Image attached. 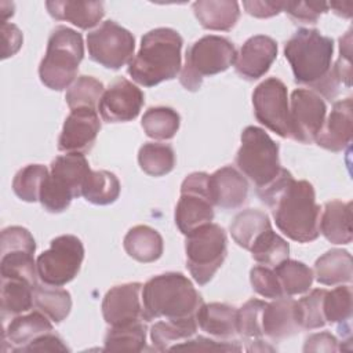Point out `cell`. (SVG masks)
<instances>
[{
  "mask_svg": "<svg viewBox=\"0 0 353 353\" xmlns=\"http://www.w3.org/2000/svg\"><path fill=\"white\" fill-rule=\"evenodd\" d=\"M270 210L276 226L288 239L298 243L314 241L319 234L320 205L310 182L296 181L283 168L277 179L266 189L256 192Z\"/></svg>",
  "mask_w": 353,
  "mask_h": 353,
  "instance_id": "obj_1",
  "label": "cell"
},
{
  "mask_svg": "<svg viewBox=\"0 0 353 353\" xmlns=\"http://www.w3.org/2000/svg\"><path fill=\"white\" fill-rule=\"evenodd\" d=\"M332 54L334 40L317 29L301 28L284 46L295 81L330 101L335 98L341 84L331 65Z\"/></svg>",
  "mask_w": 353,
  "mask_h": 353,
  "instance_id": "obj_2",
  "label": "cell"
},
{
  "mask_svg": "<svg viewBox=\"0 0 353 353\" xmlns=\"http://www.w3.org/2000/svg\"><path fill=\"white\" fill-rule=\"evenodd\" d=\"M182 36L171 28L149 30L141 39L138 54L128 63V74L143 87L175 79L182 69Z\"/></svg>",
  "mask_w": 353,
  "mask_h": 353,
  "instance_id": "obj_3",
  "label": "cell"
},
{
  "mask_svg": "<svg viewBox=\"0 0 353 353\" xmlns=\"http://www.w3.org/2000/svg\"><path fill=\"white\" fill-rule=\"evenodd\" d=\"M203 298L182 273L153 276L142 285L143 320H181L196 317Z\"/></svg>",
  "mask_w": 353,
  "mask_h": 353,
  "instance_id": "obj_4",
  "label": "cell"
},
{
  "mask_svg": "<svg viewBox=\"0 0 353 353\" xmlns=\"http://www.w3.org/2000/svg\"><path fill=\"white\" fill-rule=\"evenodd\" d=\"M83 58L81 34L68 26H57L48 37L46 55L39 66L40 81L54 91L69 88L76 80Z\"/></svg>",
  "mask_w": 353,
  "mask_h": 353,
  "instance_id": "obj_5",
  "label": "cell"
},
{
  "mask_svg": "<svg viewBox=\"0 0 353 353\" xmlns=\"http://www.w3.org/2000/svg\"><path fill=\"white\" fill-rule=\"evenodd\" d=\"M236 165L261 192L270 186L281 174L279 145L265 130L248 125L241 132V145L236 154Z\"/></svg>",
  "mask_w": 353,
  "mask_h": 353,
  "instance_id": "obj_6",
  "label": "cell"
},
{
  "mask_svg": "<svg viewBox=\"0 0 353 353\" xmlns=\"http://www.w3.org/2000/svg\"><path fill=\"white\" fill-rule=\"evenodd\" d=\"M90 171L84 153H66L55 157L40 189L39 201L44 210L52 214L65 211L74 197L81 196V188Z\"/></svg>",
  "mask_w": 353,
  "mask_h": 353,
  "instance_id": "obj_7",
  "label": "cell"
},
{
  "mask_svg": "<svg viewBox=\"0 0 353 353\" xmlns=\"http://www.w3.org/2000/svg\"><path fill=\"white\" fill-rule=\"evenodd\" d=\"M236 57V47L229 39L215 34L204 36L186 50L179 81L188 91H197L204 77L225 72L234 65Z\"/></svg>",
  "mask_w": 353,
  "mask_h": 353,
  "instance_id": "obj_8",
  "label": "cell"
},
{
  "mask_svg": "<svg viewBox=\"0 0 353 353\" xmlns=\"http://www.w3.org/2000/svg\"><path fill=\"white\" fill-rule=\"evenodd\" d=\"M186 268L199 285L207 284L222 266L228 254L223 228L207 223L186 234Z\"/></svg>",
  "mask_w": 353,
  "mask_h": 353,
  "instance_id": "obj_9",
  "label": "cell"
},
{
  "mask_svg": "<svg viewBox=\"0 0 353 353\" xmlns=\"http://www.w3.org/2000/svg\"><path fill=\"white\" fill-rule=\"evenodd\" d=\"M84 259V247L79 237L62 234L55 237L50 248L36 259L37 276L43 284L62 287L80 272Z\"/></svg>",
  "mask_w": 353,
  "mask_h": 353,
  "instance_id": "obj_10",
  "label": "cell"
},
{
  "mask_svg": "<svg viewBox=\"0 0 353 353\" xmlns=\"http://www.w3.org/2000/svg\"><path fill=\"white\" fill-rule=\"evenodd\" d=\"M36 241L32 233L22 226H8L0 237V276L1 279H19L37 284V269L33 254Z\"/></svg>",
  "mask_w": 353,
  "mask_h": 353,
  "instance_id": "obj_11",
  "label": "cell"
},
{
  "mask_svg": "<svg viewBox=\"0 0 353 353\" xmlns=\"http://www.w3.org/2000/svg\"><path fill=\"white\" fill-rule=\"evenodd\" d=\"M208 176L207 172H192L181 185V197L175 207V223L185 236L214 219Z\"/></svg>",
  "mask_w": 353,
  "mask_h": 353,
  "instance_id": "obj_12",
  "label": "cell"
},
{
  "mask_svg": "<svg viewBox=\"0 0 353 353\" xmlns=\"http://www.w3.org/2000/svg\"><path fill=\"white\" fill-rule=\"evenodd\" d=\"M87 48L94 62L117 70L134 58L135 39L130 30L109 19L87 34Z\"/></svg>",
  "mask_w": 353,
  "mask_h": 353,
  "instance_id": "obj_13",
  "label": "cell"
},
{
  "mask_svg": "<svg viewBox=\"0 0 353 353\" xmlns=\"http://www.w3.org/2000/svg\"><path fill=\"white\" fill-rule=\"evenodd\" d=\"M255 119L281 138H290V101L285 84L277 77L259 83L252 92Z\"/></svg>",
  "mask_w": 353,
  "mask_h": 353,
  "instance_id": "obj_14",
  "label": "cell"
},
{
  "mask_svg": "<svg viewBox=\"0 0 353 353\" xmlns=\"http://www.w3.org/2000/svg\"><path fill=\"white\" fill-rule=\"evenodd\" d=\"M327 105L309 88H296L290 98V138L301 143H313L324 124Z\"/></svg>",
  "mask_w": 353,
  "mask_h": 353,
  "instance_id": "obj_15",
  "label": "cell"
},
{
  "mask_svg": "<svg viewBox=\"0 0 353 353\" xmlns=\"http://www.w3.org/2000/svg\"><path fill=\"white\" fill-rule=\"evenodd\" d=\"M145 103V95L132 81L119 77L102 94L98 110L106 123L134 120Z\"/></svg>",
  "mask_w": 353,
  "mask_h": 353,
  "instance_id": "obj_16",
  "label": "cell"
},
{
  "mask_svg": "<svg viewBox=\"0 0 353 353\" xmlns=\"http://www.w3.org/2000/svg\"><path fill=\"white\" fill-rule=\"evenodd\" d=\"M99 130L101 120L95 109H73L65 119L58 139V149L65 153L90 152L95 143Z\"/></svg>",
  "mask_w": 353,
  "mask_h": 353,
  "instance_id": "obj_17",
  "label": "cell"
},
{
  "mask_svg": "<svg viewBox=\"0 0 353 353\" xmlns=\"http://www.w3.org/2000/svg\"><path fill=\"white\" fill-rule=\"evenodd\" d=\"M102 316L110 327L143 320L142 284L125 283L112 287L103 296Z\"/></svg>",
  "mask_w": 353,
  "mask_h": 353,
  "instance_id": "obj_18",
  "label": "cell"
},
{
  "mask_svg": "<svg viewBox=\"0 0 353 353\" xmlns=\"http://www.w3.org/2000/svg\"><path fill=\"white\" fill-rule=\"evenodd\" d=\"M277 57V43L265 34L245 40L234 61L236 73L245 80H256L270 69Z\"/></svg>",
  "mask_w": 353,
  "mask_h": 353,
  "instance_id": "obj_19",
  "label": "cell"
},
{
  "mask_svg": "<svg viewBox=\"0 0 353 353\" xmlns=\"http://www.w3.org/2000/svg\"><path fill=\"white\" fill-rule=\"evenodd\" d=\"M353 137V101L350 97L336 101L316 138V143L330 152H342Z\"/></svg>",
  "mask_w": 353,
  "mask_h": 353,
  "instance_id": "obj_20",
  "label": "cell"
},
{
  "mask_svg": "<svg viewBox=\"0 0 353 353\" xmlns=\"http://www.w3.org/2000/svg\"><path fill=\"white\" fill-rule=\"evenodd\" d=\"M208 190L214 207L240 208L248 196V182L234 167L225 165L208 176Z\"/></svg>",
  "mask_w": 353,
  "mask_h": 353,
  "instance_id": "obj_21",
  "label": "cell"
},
{
  "mask_svg": "<svg viewBox=\"0 0 353 353\" xmlns=\"http://www.w3.org/2000/svg\"><path fill=\"white\" fill-rule=\"evenodd\" d=\"M52 321L40 310L26 312L11 319L3 331V350L22 353L39 336L52 331Z\"/></svg>",
  "mask_w": 353,
  "mask_h": 353,
  "instance_id": "obj_22",
  "label": "cell"
},
{
  "mask_svg": "<svg viewBox=\"0 0 353 353\" xmlns=\"http://www.w3.org/2000/svg\"><path fill=\"white\" fill-rule=\"evenodd\" d=\"M294 303L295 301L291 296H281L269 303L266 302L262 313L263 336L272 342H280L299 332L294 316Z\"/></svg>",
  "mask_w": 353,
  "mask_h": 353,
  "instance_id": "obj_23",
  "label": "cell"
},
{
  "mask_svg": "<svg viewBox=\"0 0 353 353\" xmlns=\"http://www.w3.org/2000/svg\"><path fill=\"white\" fill-rule=\"evenodd\" d=\"M48 14L57 21H68L74 26L87 30L99 23L105 15L102 1H46Z\"/></svg>",
  "mask_w": 353,
  "mask_h": 353,
  "instance_id": "obj_24",
  "label": "cell"
},
{
  "mask_svg": "<svg viewBox=\"0 0 353 353\" xmlns=\"http://www.w3.org/2000/svg\"><path fill=\"white\" fill-rule=\"evenodd\" d=\"M319 230L332 244H349L353 239L352 201H327L320 216Z\"/></svg>",
  "mask_w": 353,
  "mask_h": 353,
  "instance_id": "obj_25",
  "label": "cell"
},
{
  "mask_svg": "<svg viewBox=\"0 0 353 353\" xmlns=\"http://www.w3.org/2000/svg\"><path fill=\"white\" fill-rule=\"evenodd\" d=\"M201 331L219 339H230L237 335V309L234 306L211 302L203 303L196 313Z\"/></svg>",
  "mask_w": 353,
  "mask_h": 353,
  "instance_id": "obj_26",
  "label": "cell"
},
{
  "mask_svg": "<svg viewBox=\"0 0 353 353\" xmlns=\"http://www.w3.org/2000/svg\"><path fill=\"white\" fill-rule=\"evenodd\" d=\"M192 8L200 25L208 30L228 32L240 18V4L232 0H199Z\"/></svg>",
  "mask_w": 353,
  "mask_h": 353,
  "instance_id": "obj_27",
  "label": "cell"
},
{
  "mask_svg": "<svg viewBox=\"0 0 353 353\" xmlns=\"http://www.w3.org/2000/svg\"><path fill=\"white\" fill-rule=\"evenodd\" d=\"M123 245L125 252L141 263L157 261L164 250L161 234L148 225H137L131 228L124 236Z\"/></svg>",
  "mask_w": 353,
  "mask_h": 353,
  "instance_id": "obj_28",
  "label": "cell"
},
{
  "mask_svg": "<svg viewBox=\"0 0 353 353\" xmlns=\"http://www.w3.org/2000/svg\"><path fill=\"white\" fill-rule=\"evenodd\" d=\"M313 276L323 285H338L352 281L353 262L346 250L334 248L317 258Z\"/></svg>",
  "mask_w": 353,
  "mask_h": 353,
  "instance_id": "obj_29",
  "label": "cell"
},
{
  "mask_svg": "<svg viewBox=\"0 0 353 353\" xmlns=\"http://www.w3.org/2000/svg\"><path fill=\"white\" fill-rule=\"evenodd\" d=\"M269 229H272V223L268 214L254 208L239 212L229 226L234 243L247 251H250L254 241Z\"/></svg>",
  "mask_w": 353,
  "mask_h": 353,
  "instance_id": "obj_30",
  "label": "cell"
},
{
  "mask_svg": "<svg viewBox=\"0 0 353 353\" xmlns=\"http://www.w3.org/2000/svg\"><path fill=\"white\" fill-rule=\"evenodd\" d=\"M197 330L196 317L156 321L150 328V339L159 352L170 350L174 345L192 338Z\"/></svg>",
  "mask_w": 353,
  "mask_h": 353,
  "instance_id": "obj_31",
  "label": "cell"
},
{
  "mask_svg": "<svg viewBox=\"0 0 353 353\" xmlns=\"http://www.w3.org/2000/svg\"><path fill=\"white\" fill-rule=\"evenodd\" d=\"M33 302L37 310L44 313L52 323H61L72 309L69 291L47 284H36L33 288Z\"/></svg>",
  "mask_w": 353,
  "mask_h": 353,
  "instance_id": "obj_32",
  "label": "cell"
},
{
  "mask_svg": "<svg viewBox=\"0 0 353 353\" xmlns=\"http://www.w3.org/2000/svg\"><path fill=\"white\" fill-rule=\"evenodd\" d=\"M146 345V325L137 320L124 325L110 327L105 335L106 352H142Z\"/></svg>",
  "mask_w": 353,
  "mask_h": 353,
  "instance_id": "obj_33",
  "label": "cell"
},
{
  "mask_svg": "<svg viewBox=\"0 0 353 353\" xmlns=\"http://www.w3.org/2000/svg\"><path fill=\"white\" fill-rule=\"evenodd\" d=\"M81 196L97 205L114 203L120 196V182L117 176L106 170L90 171L81 188Z\"/></svg>",
  "mask_w": 353,
  "mask_h": 353,
  "instance_id": "obj_34",
  "label": "cell"
},
{
  "mask_svg": "<svg viewBox=\"0 0 353 353\" xmlns=\"http://www.w3.org/2000/svg\"><path fill=\"white\" fill-rule=\"evenodd\" d=\"M34 285L19 279H1V316H18L29 312L33 302Z\"/></svg>",
  "mask_w": 353,
  "mask_h": 353,
  "instance_id": "obj_35",
  "label": "cell"
},
{
  "mask_svg": "<svg viewBox=\"0 0 353 353\" xmlns=\"http://www.w3.org/2000/svg\"><path fill=\"white\" fill-rule=\"evenodd\" d=\"M138 164L150 176H163L175 167V153L171 145L146 142L139 148Z\"/></svg>",
  "mask_w": 353,
  "mask_h": 353,
  "instance_id": "obj_36",
  "label": "cell"
},
{
  "mask_svg": "<svg viewBox=\"0 0 353 353\" xmlns=\"http://www.w3.org/2000/svg\"><path fill=\"white\" fill-rule=\"evenodd\" d=\"M142 128L149 138L165 141L175 137L179 130L181 117L176 110L167 106L149 108L142 116Z\"/></svg>",
  "mask_w": 353,
  "mask_h": 353,
  "instance_id": "obj_37",
  "label": "cell"
},
{
  "mask_svg": "<svg viewBox=\"0 0 353 353\" xmlns=\"http://www.w3.org/2000/svg\"><path fill=\"white\" fill-rule=\"evenodd\" d=\"M281 284L284 296H294L309 291L313 283V270L303 262L285 259L273 268Z\"/></svg>",
  "mask_w": 353,
  "mask_h": 353,
  "instance_id": "obj_38",
  "label": "cell"
},
{
  "mask_svg": "<svg viewBox=\"0 0 353 353\" xmlns=\"http://www.w3.org/2000/svg\"><path fill=\"white\" fill-rule=\"evenodd\" d=\"M250 252L255 262L263 266L274 268L283 261L288 259L290 244L273 229H269L254 241Z\"/></svg>",
  "mask_w": 353,
  "mask_h": 353,
  "instance_id": "obj_39",
  "label": "cell"
},
{
  "mask_svg": "<svg viewBox=\"0 0 353 353\" xmlns=\"http://www.w3.org/2000/svg\"><path fill=\"white\" fill-rule=\"evenodd\" d=\"M327 290L314 288L294 303V316L299 330H316L327 324L323 312V301Z\"/></svg>",
  "mask_w": 353,
  "mask_h": 353,
  "instance_id": "obj_40",
  "label": "cell"
},
{
  "mask_svg": "<svg viewBox=\"0 0 353 353\" xmlns=\"http://www.w3.org/2000/svg\"><path fill=\"white\" fill-rule=\"evenodd\" d=\"M324 319L330 324H338V331H345L352 319V288L339 285L327 291L323 301Z\"/></svg>",
  "mask_w": 353,
  "mask_h": 353,
  "instance_id": "obj_41",
  "label": "cell"
},
{
  "mask_svg": "<svg viewBox=\"0 0 353 353\" xmlns=\"http://www.w3.org/2000/svg\"><path fill=\"white\" fill-rule=\"evenodd\" d=\"M105 91L103 84L92 76H79L68 88L65 99L70 110L79 108L95 109Z\"/></svg>",
  "mask_w": 353,
  "mask_h": 353,
  "instance_id": "obj_42",
  "label": "cell"
},
{
  "mask_svg": "<svg viewBox=\"0 0 353 353\" xmlns=\"http://www.w3.org/2000/svg\"><path fill=\"white\" fill-rule=\"evenodd\" d=\"M48 174V168L43 164H28L21 168L12 179L14 193L23 201H39L41 185Z\"/></svg>",
  "mask_w": 353,
  "mask_h": 353,
  "instance_id": "obj_43",
  "label": "cell"
},
{
  "mask_svg": "<svg viewBox=\"0 0 353 353\" xmlns=\"http://www.w3.org/2000/svg\"><path fill=\"white\" fill-rule=\"evenodd\" d=\"M265 305V301L252 298L237 309V334L244 338V342L263 338L262 313Z\"/></svg>",
  "mask_w": 353,
  "mask_h": 353,
  "instance_id": "obj_44",
  "label": "cell"
},
{
  "mask_svg": "<svg viewBox=\"0 0 353 353\" xmlns=\"http://www.w3.org/2000/svg\"><path fill=\"white\" fill-rule=\"evenodd\" d=\"M250 281L256 294L263 298H281L284 296L281 284L273 268L258 265L250 270Z\"/></svg>",
  "mask_w": 353,
  "mask_h": 353,
  "instance_id": "obj_45",
  "label": "cell"
},
{
  "mask_svg": "<svg viewBox=\"0 0 353 353\" xmlns=\"http://www.w3.org/2000/svg\"><path fill=\"white\" fill-rule=\"evenodd\" d=\"M325 1H285V14L295 23H316L319 17L328 11Z\"/></svg>",
  "mask_w": 353,
  "mask_h": 353,
  "instance_id": "obj_46",
  "label": "cell"
},
{
  "mask_svg": "<svg viewBox=\"0 0 353 353\" xmlns=\"http://www.w3.org/2000/svg\"><path fill=\"white\" fill-rule=\"evenodd\" d=\"M170 350H189V352H240L241 346L237 341H215L205 336L186 339L174 345Z\"/></svg>",
  "mask_w": 353,
  "mask_h": 353,
  "instance_id": "obj_47",
  "label": "cell"
},
{
  "mask_svg": "<svg viewBox=\"0 0 353 353\" xmlns=\"http://www.w3.org/2000/svg\"><path fill=\"white\" fill-rule=\"evenodd\" d=\"M1 32V58L7 59L17 54L22 46L23 36L17 25L10 22H1L0 25Z\"/></svg>",
  "mask_w": 353,
  "mask_h": 353,
  "instance_id": "obj_48",
  "label": "cell"
},
{
  "mask_svg": "<svg viewBox=\"0 0 353 353\" xmlns=\"http://www.w3.org/2000/svg\"><path fill=\"white\" fill-rule=\"evenodd\" d=\"M32 353V352H69V347L63 343V341L54 334L52 331L39 336L30 345H28L22 353Z\"/></svg>",
  "mask_w": 353,
  "mask_h": 353,
  "instance_id": "obj_49",
  "label": "cell"
},
{
  "mask_svg": "<svg viewBox=\"0 0 353 353\" xmlns=\"http://www.w3.org/2000/svg\"><path fill=\"white\" fill-rule=\"evenodd\" d=\"M338 339L330 332H317L306 338L303 352H338Z\"/></svg>",
  "mask_w": 353,
  "mask_h": 353,
  "instance_id": "obj_50",
  "label": "cell"
},
{
  "mask_svg": "<svg viewBox=\"0 0 353 353\" xmlns=\"http://www.w3.org/2000/svg\"><path fill=\"white\" fill-rule=\"evenodd\" d=\"M285 1H243L245 11L255 18H270L284 10Z\"/></svg>",
  "mask_w": 353,
  "mask_h": 353,
  "instance_id": "obj_51",
  "label": "cell"
}]
</instances>
